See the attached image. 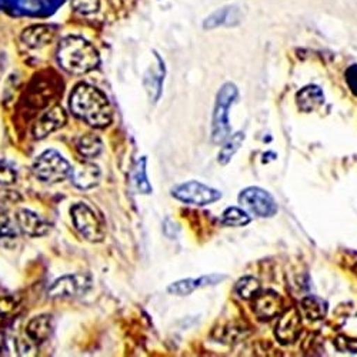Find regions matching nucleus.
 I'll list each match as a JSON object with an SVG mask.
<instances>
[{"mask_svg": "<svg viewBox=\"0 0 357 357\" xmlns=\"http://www.w3.org/2000/svg\"><path fill=\"white\" fill-rule=\"evenodd\" d=\"M69 106L80 121L95 129H103L112 123L113 110L106 95L98 87L80 83L70 95Z\"/></svg>", "mask_w": 357, "mask_h": 357, "instance_id": "nucleus-1", "label": "nucleus"}, {"mask_svg": "<svg viewBox=\"0 0 357 357\" xmlns=\"http://www.w3.org/2000/svg\"><path fill=\"white\" fill-rule=\"evenodd\" d=\"M57 62L72 75H84L99 66L100 57L96 47L86 39L68 36L57 47Z\"/></svg>", "mask_w": 357, "mask_h": 357, "instance_id": "nucleus-2", "label": "nucleus"}, {"mask_svg": "<svg viewBox=\"0 0 357 357\" xmlns=\"http://www.w3.org/2000/svg\"><path fill=\"white\" fill-rule=\"evenodd\" d=\"M239 98V91L236 84L225 83L216 95L213 119H212V142L219 144L225 142L230 136V121L229 110Z\"/></svg>", "mask_w": 357, "mask_h": 357, "instance_id": "nucleus-3", "label": "nucleus"}, {"mask_svg": "<svg viewBox=\"0 0 357 357\" xmlns=\"http://www.w3.org/2000/svg\"><path fill=\"white\" fill-rule=\"evenodd\" d=\"M33 173L43 183L54 185L66 181L70 177L73 167L70 163L59 153L57 151H46L43 152L33 163Z\"/></svg>", "mask_w": 357, "mask_h": 357, "instance_id": "nucleus-4", "label": "nucleus"}, {"mask_svg": "<svg viewBox=\"0 0 357 357\" xmlns=\"http://www.w3.org/2000/svg\"><path fill=\"white\" fill-rule=\"evenodd\" d=\"M72 222L76 230L89 242H102L105 239V227L98 215L84 203H76L72 209Z\"/></svg>", "mask_w": 357, "mask_h": 357, "instance_id": "nucleus-5", "label": "nucleus"}, {"mask_svg": "<svg viewBox=\"0 0 357 357\" xmlns=\"http://www.w3.org/2000/svg\"><path fill=\"white\" fill-rule=\"evenodd\" d=\"M172 196L183 203L196 204V206L212 204L222 199V193L219 190L206 186L196 181H190V182L174 186L172 189Z\"/></svg>", "mask_w": 357, "mask_h": 357, "instance_id": "nucleus-6", "label": "nucleus"}, {"mask_svg": "<svg viewBox=\"0 0 357 357\" xmlns=\"http://www.w3.org/2000/svg\"><path fill=\"white\" fill-rule=\"evenodd\" d=\"M92 278L86 273H75L57 279L47 290L52 299H73L92 289Z\"/></svg>", "mask_w": 357, "mask_h": 357, "instance_id": "nucleus-7", "label": "nucleus"}, {"mask_svg": "<svg viewBox=\"0 0 357 357\" xmlns=\"http://www.w3.org/2000/svg\"><path fill=\"white\" fill-rule=\"evenodd\" d=\"M239 202L259 218H273L278 213V203L275 197L260 188H246L241 192Z\"/></svg>", "mask_w": 357, "mask_h": 357, "instance_id": "nucleus-8", "label": "nucleus"}, {"mask_svg": "<svg viewBox=\"0 0 357 357\" xmlns=\"http://www.w3.org/2000/svg\"><path fill=\"white\" fill-rule=\"evenodd\" d=\"M0 2L12 15L45 17L54 13L65 0H0Z\"/></svg>", "mask_w": 357, "mask_h": 357, "instance_id": "nucleus-9", "label": "nucleus"}, {"mask_svg": "<svg viewBox=\"0 0 357 357\" xmlns=\"http://www.w3.org/2000/svg\"><path fill=\"white\" fill-rule=\"evenodd\" d=\"M302 332V313L299 309L291 307L286 310L279 319L275 336L282 344H290L297 340Z\"/></svg>", "mask_w": 357, "mask_h": 357, "instance_id": "nucleus-10", "label": "nucleus"}, {"mask_svg": "<svg viewBox=\"0 0 357 357\" xmlns=\"http://www.w3.org/2000/svg\"><path fill=\"white\" fill-rule=\"evenodd\" d=\"M68 122V116L62 106H53L46 110L33 125V137L42 140L52 135L53 132L63 128Z\"/></svg>", "mask_w": 357, "mask_h": 357, "instance_id": "nucleus-11", "label": "nucleus"}, {"mask_svg": "<svg viewBox=\"0 0 357 357\" xmlns=\"http://www.w3.org/2000/svg\"><path fill=\"white\" fill-rule=\"evenodd\" d=\"M283 310L282 297L272 290L260 291L253 299V312L259 320H271Z\"/></svg>", "mask_w": 357, "mask_h": 357, "instance_id": "nucleus-12", "label": "nucleus"}, {"mask_svg": "<svg viewBox=\"0 0 357 357\" xmlns=\"http://www.w3.org/2000/svg\"><path fill=\"white\" fill-rule=\"evenodd\" d=\"M16 225H17V229L29 237L45 236L49 233V229H50L49 223L43 218L27 209H22L17 212Z\"/></svg>", "mask_w": 357, "mask_h": 357, "instance_id": "nucleus-13", "label": "nucleus"}, {"mask_svg": "<svg viewBox=\"0 0 357 357\" xmlns=\"http://www.w3.org/2000/svg\"><path fill=\"white\" fill-rule=\"evenodd\" d=\"M53 327V317L50 314H40L29 320L24 335L32 343L42 344L52 336Z\"/></svg>", "mask_w": 357, "mask_h": 357, "instance_id": "nucleus-14", "label": "nucleus"}, {"mask_svg": "<svg viewBox=\"0 0 357 357\" xmlns=\"http://www.w3.org/2000/svg\"><path fill=\"white\" fill-rule=\"evenodd\" d=\"M102 172L95 163H84L72 170V183L82 190H91L99 185Z\"/></svg>", "mask_w": 357, "mask_h": 357, "instance_id": "nucleus-15", "label": "nucleus"}, {"mask_svg": "<svg viewBox=\"0 0 357 357\" xmlns=\"http://www.w3.org/2000/svg\"><path fill=\"white\" fill-rule=\"evenodd\" d=\"M54 38V29L47 24H38L27 27L22 33V40L26 46L40 49L46 45H49Z\"/></svg>", "mask_w": 357, "mask_h": 357, "instance_id": "nucleus-16", "label": "nucleus"}, {"mask_svg": "<svg viewBox=\"0 0 357 357\" xmlns=\"http://www.w3.org/2000/svg\"><path fill=\"white\" fill-rule=\"evenodd\" d=\"M297 107L305 113H310L324 103V93L319 86H306L296 95Z\"/></svg>", "mask_w": 357, "mask_h": 357, "instance_id": "nucleus-17", "label": "nucleus"}, {"mask_svg": "<svg viewBox=\"0 0 357 357\" xmlns=\"http://www.w3.org/2000/svg\"><path fill=\"white\" fill-rule=\"evenodd\" d=\"M223 276H218V275H211V276H203L199 279H185V280H178L172 283L167 290L172 294L176 296H188L190 293H193L195 290L207 286V284H215L219 280H222Z\"/></svg>", "mask_w": 357, "mask_h": 357, "instance_id": "nucleus-18", "label": "nucleus"}, {"mask_svg": "<svg viewBox=\"0 0 357 357\" xmlns=\"http://www.w3.org/2000/svg\"><path fill=\"white\" fill-rule=\"evenodd\" d=\"M241 22V10L237 8H225L216 10L204 20V29H215L219 26H234Z\"/></svg>", "mask_w": 357, "mask_h": 357, "instance_id": "nucleus-19", "label": "nucleus"}, {"mask_svg": "<svg viewBox=\"0 0 357 357\" xmlns=\"http://www.w3.org/2000/svg\"><path fill=\"white\" fill-rule=\"evenodd\" d=\"M299 310L302 316L306 317L307 320L317 321L324 319V316L327 314V303L323 299H320V297L307 296L301 302Z\"/></svg>", "mask_w": 357, "mask_h": 357, "instance_id": "nucleus-20", "label": "nucleus"}, {"mask_svg": "<svg viewBox=\"0 0 357 357\" xmlns=\"http://www.w3.org/2000/svg\"><path fill=\"white\" fill-rule=\"evenodd\" d=\"M76 149L80 156L84 159H95L102 153L103 143L99 136L93 133H86L79 137L76 143Z\"/></svg>", "mask_w": 357, "mask_h": 357, "instance_id": "nucleus-21", "label": "nucleus"}, {"mask_svg": "<svg viewBox=\"0 0 357 357\" xmlns=\"http://www.w3.org/2000/svg\"><path fill=\"white\" fill-rule=\"evenodd\" d=\"M17 229L10 215L0 207V246L12 248L17 241Z\"/></svg>", "mask_w": 357, "mask_h": 357, "instance_id": "nucleus-22", "label": "nucleus"}, {"mask_svg": "<svg viewBox=\"0 0 357 357\" xmlns=\"http://www.w3.org/2000/svg\"><path fill=\"white\" fill-rule=\"evenodd\" d=\"M243 142H245V133L243 132H237V133L229 136L225 140V144L222 146L220 152H219V158H218L219 163L227 165L231 160V158L236 155V152L239 151L241 146L243 144Z\"/></svg>", "mask_w": 357, "mask_h": 357, "instance_id": "nucleus-23", "label": "nucleus"}, {"mask_svg": "<svg viewBox=\"0 0 357 357\" xmlns=\"http://www.w3.org/2000/svg\"><path fill=\"white\" fill-rule=\"evenodd\" d=\"M234 291L241 297V299L252 301L260 293V283L257 279L252 276H246L236 283Z\"/></svg>", "mask_w": 357, "mask_h": 357, "instance_id": "nucleus-24", "label": "nucleus"}, {"mask_svg": "<svg viewBox=\"0 0 357 357\" xmlns=\"http://www.w3.org/2000/svg\"><path fill=\"white\" fill-rule=\"evenodd\" d=\"M151 72H152V77H149L147 75L144 77V82L151 80V83H144V86L147 87V92L151 93V98L153 99V102H158L162 95V84L165 80V63L162 62V59L159 61L158 70H151Z\"/></svg>", "mask_w": 357, "mask_h": 357, "instance_id": "nucleus-25", "label": "nucleus"}, {"mask_svg": "<svg viewBox=\"0 0 357 357\" xmlns=\"http://www.w3.org/2000/svg\"><path fill=\"white\" fill-rule=\"evenodd\" d=\"M223 225L226 226H231V227H242V226H248L252 222V218L242 211L241 207H227V209L223 212V218H222Z\"/></svg>", "mask_w": 357, "mask_h": 357, "instance_id": "nucleus-26", "label": "nucleus"}, {"mask_svg": "<svg viewBox=\"0 0 357 357\" xmlns=\"http://www.w3.org/2000/svg\"><path fill=\"white\" fill-rule=\"evenodd\" d=\"M135 183H136V188H137L139 193L151 195L152 190H153L151 183H149V181H147L146 159L144 158L137 162V166H136V170H135Z\"/></svg>", "mask_w": 357, "mask_h": 357, "instance_id": "nucleus-27", "label": "nucleus"}, {"mask_svg": "<svg viewBox=\"0 0 357 357\" xmlns=\"http://www.w3.org/2000/svg\"><path fill=\"white\" fill-rule=\"evenodd\" d=\"M72 8L80 15H91L99 10V0H72Z\"/></svg>", "mask_w": 357, "mask_h": 357, "instance_id": "nucleus-28", "label": "nucleus"}, {"mask_svg": "<svg viewBox=\"0 0 357 357\" xmlns=\"http://www.w3.org/2000/svg\"><path fill=\"white\" fill-rule=\"evenodd\" d=\"M16 169L6 160H0V185H12L16 182Z\"/></svg>", "mask_w": 357, "mask_h": 357, "instance_id": "nucleus-29", "label": "nucleus"}, {"mask_svg": "<svg viewBox=\"0 0 357 357\" xmlns=\"http://www.w3.org/2000/svg\"><path fill=\"white\" fill-rule=\"evenodd\" d=\"M335 347L342 351V353H351L356 354L357 353V339L340 335L335 339Z\"/></svg>", "mask_w": 357, "mask_h": 357, "instance_id": "nucleus-30", "label": "nucleus"}, {"mask_svg": "<svg viewBox=\"0 0 357 357\" xmlns=\"http://www.w3.org/2000/svg\"><path fill=\"white\" fill-rule=\"evenodd\" d=\"M16 306V301L13 299L12 296H5L0 297V324H2L15 310Z\"/></svg>", "mask_w": 357, "mask_h": 357, "instance_id": "nucleus-31", "label": "nucleus"}, {"mask_svg": "<svg viewBox=\"0 0 357 357\" xmlns=\"http://www.w3.org/2000/svg\"><path fill=\"white\" fill-rule=\"evenodd\" d=\"M346 83L350 89V92L357 98V65H351L346 70Z\"/></svg>", "mask_w": 357, "mask_h": 357, "instance_id": "nucleus-32", "label": "nucleus"}, {"mask_svg": "<svg viewBox=\"0 0 357 357\" xmlns=\"http://www.w3.org/2000/svg\"><path fill=\"white\" fill-rule=\"evenodd\" d=\"M351 271L356 273V276H357V260L353 263V266H351Z\"/></svg>", "mask_w": 357, "mask_h": 357, "instance_id": "nucleus-33", "label": "nucleus"}, {"mask_svg": "<svg viewBox=\"0 0 357 357\" xmlns=\"http://www.w3.org/2000/svg\"><path fill=\"white\" fill-rule=\"evenodd\" d=\"M0 6H2V2H0Z\"/></svg>", "mask_w": 357, "mask_h": 357, "instance_id": "nucleus-34", "label": "nucleus"}]
</instances>
